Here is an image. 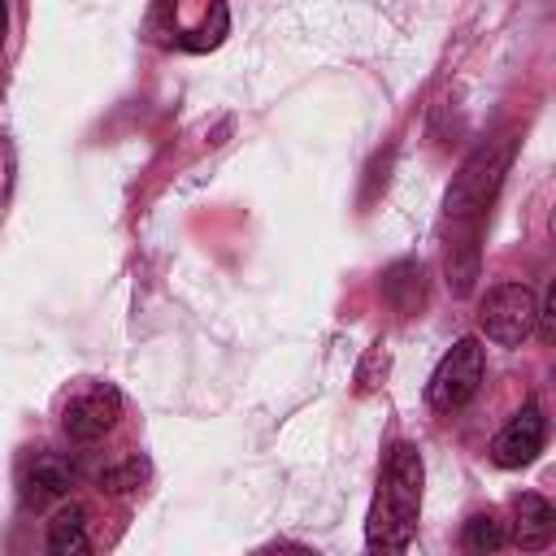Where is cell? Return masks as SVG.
<instances>
[{"mask_svg":"<svg viewBox=\"0 0 556 556\" xmlns=\"http://www.w3.org/2000/svg\"><path fill=\"white\" fill-rule=\"evenodd\" d=\"M534 313H539V300L526 282H495L478 304V326L491 343L521 348L534 330Z\"/></svg>","mask_w":556,"mask_h":556,"instance_id":"4","label":"cell"},{"mask_svg":"<svg viewBox=\"0 0 556 556\" xmlns=\"http://www.w3.org/2000/svg\"><path fill=\"white\" fill-rule=\"evenodd\" d=\"M421 482H426L421 452L413 443H395L387 456V473L374 495L369 521H365L369 552H404L413 543L417 513H421Z\"/></svg>","mask_w":556,"mask_h":556,"instance_id":"1","label":"cell"},{"mask_svg":"<svg viewBox=\"0 0 556 556\" xmlns=\"http://www.w3.org/2000/svg\"><path fill=\"white\" fill-rule=\"evenodd\" d=\"M482 369H486L482 343H478L473 334L456 339L452 352L434 365V374H430V382H426L430 408H434V413H456V408H465V404L478 395V387H482Z\"/></svg>","mask_w":556,"mask_h":556,"instance_id":"3","label":"cell"},{"mask_svg":"<svg viewBox=\"0 0 556 556\" xmlns=\"http://www.w3.org/2000/svg\"><path fill=\"white\" fill-rule=\"evenodd\" d=\"M378 369L387 374V352H382V343H374L369 356H365V365H361V391H374V387H378V378H374Z\"/></svg>","mask_w":556,"mask_h":556,"instance_id":"12","label":"cell"},{"mask_svg":"<svg viewBox=\"0 0 556 556\" xmlns=\"http://www.w3.org/2000/svg\"><path fill=\"white\" fill-rule=\"evenodd\" d=\"M508 161H513V143L508 139L473 148V156L460 165V174L447 187V217L452 222H478L486 213V204L495 200V191H500V182L508 174Z\"/></svg>","mask_w":556,"mask_h":556,"instance_id":"2","label":"cell"},{"mask_svg":"<svg viewBox=\"0 0 556 556\" xmlns=\"http://www.w3.org/2000/svg\"><path fill=\"white\" fill-rule=\"evenodd\" d=\"M543 439H547V421H543L539 404H521V413L495 434L491 456H495V465H504V469H521V465H530V460L543 452Z\"/></svg>","mask_w":556,"mask_h":556,"instance_id":"6","label":"cell"},{"mask_svg":"<svg viewBox=\"0 0 556 556\" xmlns=\"http://www.w3.org/2000/svg\"><path fill=\"white\" fill-rule=\"evenodd\" d=\"M143 478H148V465H143L139 456H126V460H117V465H109V469L100 473V491H104V495H126V491H135Z\"/></svg>","mask_w":556,"mask_h":556,"instance_id":"11","label":"cell"},{"mask_svg":"<svg viewBox=\"0 0 556 556\" xmlns=\"http://www.w3.org/2000/svg\"><path fill=\"white\" fill-rule=\"evenodd\" d=\"M165 4H174V0H165Z\"/></svg>","mask_w":556,"mask_h":556,"instance_id":"14","label":"cell"},{"mask_svg":"<svg viewBox=\"0 0 556 556\" xmlns=\"http://www.w3.org/2000/svg\"><path fill=\"white\" fill-rule=\"evenodd\" d=\"M513 543L517 547H526V552H539V547H547L552 543V534H556V513H552V504L543 500V495H534V491H526V495H517L513 500Z\"/></svg>","mask_w":556,"mask_h":556,"instance_id":"8","label":"cell"},{"mask_svg":"<svg viewBox=\"0 0 556 556\" xmlns=\"http://www.w3.org/2000/svg\"><path fill=\"white\" fill-rule=\"evenodd\" d=\"M4 35H9V0H0V43H4Z\"/></svg>","mask_w":556,"mask_h":556,"instance_id":"13","label":"cell"},{"mask_svg":"<svg viewBox=\"0 0 556 556\" xmlns=\"http://www.w3.org/2000/svg\"><path fill=\"white\" fill-rule=\"evenodd\" d=\"M504 543H508V530H504V521H500V517L478 513V517H469V521H465V552L486 556V552H500Z\"/></svg>","mask_w":556,"mask_h":556,"instance_id":"10","label":"cell"},{"mask_svg":"<svg viewBox=\"0 0 556 556\" xmlns=\"http://www.w3.org/2000/svg\"><path fill=\"white\" fill-rule=\"evenodd\" d=\"M70 482H74L70 460L56 456V452H43V456H35V465L22 473V504H26V508H48V504H56V500L70 491Z\"/></svg>","mask_w":556,"mask_h":556,"instance_id":"7","label":"cell"},{"mask_svg":"<svg viewBox=\"0 0 556 556\" xmlns=\"http://www.w3.org/2000/svg\"><path fill=\"white\" fill-rule=\"evenodd\" d=\"M48 552L52 556H83L87 552V508L61 504L48 521Z\"/></svg>","mask_w":556,"mask_h":556,"instance_id":"9","label":"cell"},{"mask_svg":"<svg viewBox=\"0 0 556 556\" xmlns=\"http://www.w3.org/2000/svg\"><path fill=\"white\" fill-rule=\"evenodd\" d=\"M117 417H122V395H117V387H109V382H91L87 391H78V395L65 404L61 426H65L70 439H78V443H96V439H104V434L117 426Z\"/></svg>","mask_w":556,"mask_h":556,"instance_id":"5","label":"cell"}]
</instances>
